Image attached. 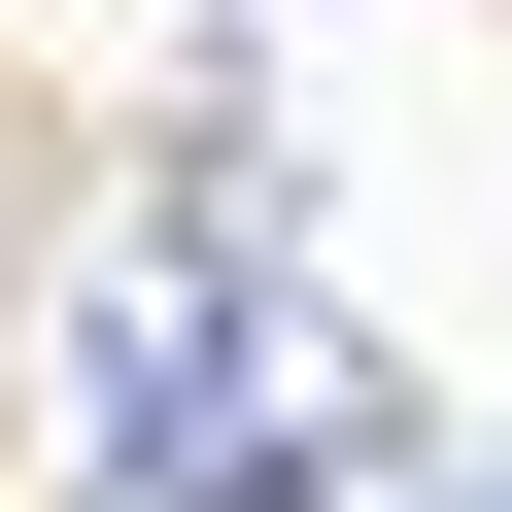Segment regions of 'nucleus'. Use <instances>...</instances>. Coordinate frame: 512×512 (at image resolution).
Returning a JSON list of instances; mask_svg holds the SVG:
<instances>
[{"label":"nucleus","mask_w":512,"mask_h":512,"mask_svg":"<svg viewBox=\"0 0 512 512\" xmlns=\"http://www.w3.org/2000/svg\"><path fill=\"white\" fill-rule=\"evenodd\" d=\"M69 376H103V478H137V512H410V376H376L239 205H171V239H137Z\"/></svg>","instance_id":"nucleus-1"}]
</instances>
